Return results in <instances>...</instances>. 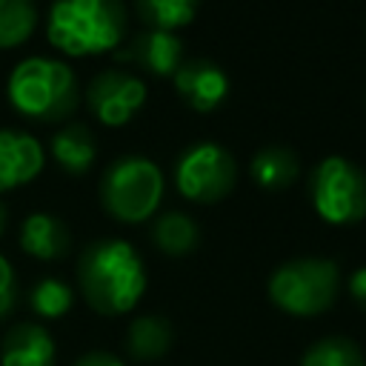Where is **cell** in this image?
Here are the masks:
<instances>
[{
	"mask_svg": "<svg viewBox=\"0 0 366 366\" xmlns=\"http://www.w3.org/2000/svg\"><path fill=\"white\" fill-rule=\"evenodd\" d=\"M174 343V329L166 317L160 315H137L123 337V349L132 360L149 363V360H160L169 346Z\"/></svg>",
	"mask_w": 366,
	"mask_h": 366,
	"instance_id": "14",
	"label": "cell"
},
{
	"mask_svg": "<svg viewBox=\"0 0 366 366\" xmlns=\"http://www.w3.org/2000/svg\"><path fill=\"white\" fill-rule=\"evenodd\" d=\"M71 246V234L66 223L51 212H31L20 223V249L37 260L66 257Z\"/></svg>",
	"mask_w": 366,
	"mask_h": 366,
	"instance_id": "13",
	"label": "cell"
},
{
	"mask_svg": "<svg viewBox=\"0 0 366 366\" xmlns=\"http://www.w3.org/2000/svg\"><path fill=\"white\" fill-rule=\"evenodd\" d=\"M349 295H352V300L366 312V266H360V269H355V272L349 274Z\"/></svg>",
	"mask_w": 366,
	"mask_h": 366,
	"instance_id": "24",
	"label": "cell"
},
{
	"mask_svg": "<svg viewBox=\"0 0 366 366\" xmlns=\"http://www.w3.org/2000/svg\"><path fill=\"white\" fill-rule=\"evenodd\" d=\"M134 6H137L140 20L149 29L177 31L192 23L200 0H134Z\"/></svg>",
	"mask_w": 366,
	"mask_h": 366,
	"instance_id": "19",
	"label": "cell"
},
{
	"mask_svg": "<svg viewBox=\"0 0 366 366\" xmlns=\"http://www.w3.org/2000/svg\"><path fill=\"white\" fill-rule=\"evenodd\" d=\"M309 197L326 223H357L366 217V172L343 154H329L309 177Z\"/></svg>",
	"mask_w": 366,
	"mask_h": 366,
	"instance_id": "6",
	"label": "cell"
},
{
	"mask_svg": "<svg viewBox=\"0 0 366 366\" xmlns=\"http://www.w3.org/2000/svg\"><path fill=\"white\" fill-rule=\"evenodd\" d=\"M14 303H17V277H14L9 257L0 252V320L9 317Z\"/></svg>",
	"mask_w": 366,
	"mask_h": 366,
	"instance_id": "22",
	"label": "cell"
},
{
	"mask_svg": "<svg viewBox=\"0 0 366 366\" xmlns=\"http://www.w3.org/2000/svg\"><path fill=\"white\" fill-rule=\"evenodd\" d=\"M249 172H252V180L260 189L280 192V189H289L297 180L300 163H297V154L292 149H286V146H266V149L254 152V157L249 163Z\"/></svg>",
	"mask_w": 366,
	"mask_h": 366,
	"instance_id": "16",
	"label": "cell"
},
{
	"mask_svg": "<svg viewBox=\"0 0 366 366\" xmlns=\"http://www.w3.org/2000/svg\"><path fill=\"white\" fill-rule=\"evenodd\" d=\"M300 366H366V357L352 337L329 335L306 346Z\"/></svg>",
	"mask_w": 366,
	"mask_h": 366,
	"instance_id": "18",
	"label": "cell"
},
{
	"mask_svg": "<svg viewBox=\"0 0 366 366\" xmlns=\"http://www.w3.org/2000/svg\"><path fill=\"white\" fill-rule=\"evenodd\" d=\"M152 243L169 254V257H183L189 252L197 249L200 243V229L194 223V217H189L186 212H163L154 223H152Z\"/></svg>",
	"mask_w": 366,
	"mask_h": 366,
	"instance_id": "17",
	"label": "cell"
},
{
	"mask_svg": "<svg viewBox=\"0 0 366 366\" xmlns=\"http://www.w3.org/2000/svg\"><path fill=\"white\" fill-rule=\"evenodd\" d=\"M163 200V172L143 154H120L100 174V203L120 223L149 220Z\"/></svg>",
	"mask_w": 366,
	"mask_h": 366,
	"instance_id": "5",
	"label": "cell"
},
{
	"mask_svg": "<svg viewBox=\"0 0 366 366\" xmlns=\"http://www.w3.org/2000/svg\"><path fill=\"white\" fill-rule=\"evenodd\" d=\"M172 80H174L177 94L186 100V106L200 112V114L214 112L229 94L226 71L214 60H206V57L183 60L177 66V71L172 74Z\"/></svg>",
	"mask_w": 366,
	"mask_h": 366,
	"instance_id": "9",
	"label": "cell"
},
{
	"mask_svg": "<svg viewBox=\"0 0 366 366\" xmlns=\"http://www.w3.org/2000/svg\"><path fill=\"white\" fill-rule=\"evenodd\" d=\"M6 226H9V209H6V203L0 200V237H3V232H6Z\"/></svg>",
	"mask_w": 366,
	"mask_h": 366,
	"instance_id": "25",
	"label": "cell"
},
{
	"mask_svg": "<svg viewBox=\"0 0 366 366\" xmlns=\"http://www.w3.org/2000/svg\"><path fill=\"white\" fill-rule=\"evenodd\" d=\"M43 160L46 154L37 137L20 129H0V192L17 189L37 177Z\"/></svg>",
	"mask_w": 366,
	"mask_h": 366,
	"instance_id": "10",
	"label": "cell"
},
{
	"mask_svg": "<svg viewBox=\"0 0 366 366\" xmlns=\"http://www.w3.org/2000/svg\"><path fill=\"white\" fill-rule=\"evenodd\" d=\"M120 57L137 63L143 71L157 74V77H169L177 71V66L183 63V43L174 31H163V29H143L140 34L132 37V43L120 51Z\"/></svg>",
	"mask_w": 366,
	"mask_h": 366,
	"instance_id": "11",
	"label": "cell"
},
{
	"mask_svg": "<svg viewBox=\"0 0 366 366\" xmlns=\"http://www.w3.org/2000/svg\"><path fill=\"white\" fill-rule=\"evenodd\" d=\"M77 286L92 312L117 317L132 312L146 292V266L120 237L92 240L77 260Z\"/></svg>",
	"mask_w": 366,
	"mask_h": 366,
	"instance_id": "1",
	"label": "cell"
},
{
	"mask_svg": "<svg viewBox=\"0 0 366 366\" xmlns=\"http://www.w3.org/2000/svg\"><path fill=\"white\" fill-rule=\"evenodd\" d=\"M86 103L92 114L106 126L129 123L146 103V83L134 71L106 69L86 86Z\"/></svg>",
	"mask_w": 366,
	"mask_h": 366,
	"instance_id": "8",
	"label": "cell"
},
{
	"mask_svg": "<svg viewBox=\"0 0 366 366\" xmlns=\"http://www.w3.org/2000/svg\"><path fill=\"white\" fill-rule=\"evenodd\" d=\"M51 157L69 174H83L97 157V140L86 123H69L51 137Z\"/></svg>",
	"mask_w": 366,
	"mask_h": 366,
	"instance_id": "15",
	"label": "cell"
},
{
	"mask_svg": "<svg viewBox=\"0 0 366 366\" xmlns=\"http://www.w3.org/2000/svg\"><path fill=\"white\" fill-rule=\"evenodd\" d=\"M269 300L292 317H317L340 295V269L329 257H295L269 274Z\"/></svg>",
	"mask_w": 366,
	"mask_h": 366,
	"instance_id": "4",
	"label": "cell"
},
{
	"mask_svg": "<svg viewBox=\"0 0 366 366\" xmlns=\"http://www.w3.org/2000/svg\"><path fill=\"white\" fill-rule=\"evenodd\" d=\"M37 29L34 0H0V49L26 43Z\"/></svg>",
	"mask_w": 366,
	"mask_h": 366,
	"instance_id": "20",
	"label": "cell"
},
{
	"mask_svg": "<svg viewBox=\"0 0 366 366\" xmlns=\"http://www.w3.org/2000/svg\"><path fill=\"white\" fill-rule=\"evenodd\" d=\"M126 34L123 0H51L46 37L54 49L83 57L120 46Z\"/></svg>",
	"mask_w": 366,
	"mask_h": 366,
	"instance_id": "2",
	"label": "cell"
},
{
	"mask_svg": "<svg viewBox=\"0 0 366 366\" xmlns=\"http://www.w3.org/2000/svg\"><path fill=\"white\" fill-rule=\"evenodd\" d=\"M80 100L71 66L54 57H26L9 74V103L31 120H63Z\"/></svg>",
	"mask_w": 366,
	"mask_h": 366,
	"instance_id": "3",
	"label": "cell"
},
{
	"mask_svg": "<svg viewBox=\"0 0 366 366\" xmlns=\"http://www.w3.org/2000/svg\"><path fill=\"white\" fill-rule=\"evenodd\" d=\"M29 306L43 320H57L74 306V289L60 277H40L29 292Z\"/></svg>",
	"mask_w": 366,
	"mask_h": 366,
	"instance_id": "21",
	"label": "cell"
},
{
	"mask_svg": "<svg viewBox=\"0 0 366 366\" xmlns=\"http://www.w3.org/2000/svg\"><path fill=\"white\" fill-rule=\"evenodd\" d=\"M71 366H126V360H123V357H117V355H112V352L94 349V352L80 355V357H77Z\"/></svg>",
	"mask_w": 366,
	"mask_h": 366,
	"instance_id": "23",
	"label": "cell"
},
{
	"mask_svg": "<svg viewBox=\"0 0 366 366\" xmlns=\"http://www.w3.org/2000/svg\"><path fill=\"white\" fill-rule=\"evenodd\" d=\"M57 343L40 323H17L0 340V366H54Z\"/></svg>",
	"mask_w": 366,
	"mask_h": 366,
	"instance_id": "12",
	"label": "cell"
},
{
	"mask_svg": "<svg viewBox=\"0 0 366 366\" xmlns=\"http://www.w3.org/2000/svg\"><path fill=\"white\" fill-rule=\"evenodd\" d=\"M234 177L237 163L232 152L212 140L189 146L174 163V186L194 203H214L226 197L234 186Z\"/></svg>",
	"mask_w": 366,
	"mask_h": 366,
	"instance_id": "7",
	"label": "cell"
}]
</instances>
